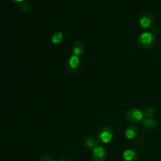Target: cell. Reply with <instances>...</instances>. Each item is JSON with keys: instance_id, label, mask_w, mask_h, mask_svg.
<instances>
[{"instance_id": "cell-15", "label": "cell", "mask_w": 161, "mask_h": 161, "mask_svg": "<svg viewBox=\"0 0 161 161\" xmlns=\"http://www.w3.org/2000/svg\"><path fill=\"white\" fill-rule=\"evenodd\" d=\"M39 161H54L53 158H52L49 155H42L41 156L40 159H39Z\"/></svg>"}, {"instance_id": "cell-11", "label": "cell", "mask_w": 161, "mask_h": 161, "mask_svg": "<svg viewBox=\"0 0 161 161\" xmlns=\"http://www.w3.org/2000/svg\"><path fill=\"white\" fill-rule=\"evenodd\" d=\"M63 40V34L61 31H57L52 36L51 41L53 44H60Z\"/></svg>"}, {"instance_id": "cell-16", "label": "cell", "mask_w": 161, "mask_h": 161, "mask_svg": "<svg viewBox=\"0 0 161 161\" xmlns=\"http://www.w3.org/2000/svg\"><path fill=\"white\" fill-rule=\"evenodd\" d=\"M14 2H16V3H22L24 2V0H13Z\"/></svg>"}, {"instance_id": "cell-7", "label": "cell", "mask_w": 161, "mask_h": 161, "mask_svg": "<svg viewBox=\"0 0 161 161\" xmlns=\"http://www.w3.org/2000/svg\"><path fill=\"white\" fill-rule=\"evenodd\" d=\"M85 50V45L82 41H77V42H74L73 46H72V55L75 56L80 57L83 53Z\"/></svg>"}, {"instance_id": "cell-8", "label": "cell", "mask_w": 161, "mask_h": 161, "mask_svg": "<svg viewBox=\"0 0 161 161\" xmlns=\"http://www.w3.org/2000/svg\"><path fill=\"white\" fill-rule=\"evenodd\" d=\"M123 158L125 161H136L138 158V153L135 149H127L123 154Z\"/></svg>"}, {"instance_id": "cell-14", "label": "cell", "mask_w": 161, "mask_h": 161, "mask_svg": "<svg viewBox=\"0 0 161 161\" xmlns=\"http://www.w3.org/2000/svg\"><path fill=\"white\" fill-rule=\"evenodd\" d=\"M31 9V6H30V4L27 2H22L20 4V9L24 13H27Z\"/></svg>"}, {"instance_id": "cell-5", "label": "cell", "mask_w": 161, "mask_h": 161, "mask_svg": "<svg viewBox=\"0 0 161 161\" xmlns=\"http://www.w3.org/2000/svg\"><path fill=\"white\" fill-rule=\"evenodd\" d=\"M106 152L102 146L98 144L93 149L92 161H105Z\"/></svg>"}, {"instance_id": "cell-9", "label": "cell", "mask_w": 161, "mask_h": 161, "mask_svg": "<svg viewBox=\"0 0 161 161\" xmlns=\"http://www.w3.org/2000/svg\"><path fill=\"white\" fill-rule=\"evenodd\" d=\"M124 133H125V136L127 137V138H128V139H134L137 136L138 129L135 126L129 125L125 128Z\"/></svg>"}, {"instance_id": "cell-2", "label": "cell", "mask_w": 161, "mask_h": 161, "mask_svg": "<svg viewBox=\"0 0 161 161\" xmlns=\"http://www.w3.org/2000/svg\"><path fill=\"white\" fill-rule=\"evenodd\" d=\"M80 68V58L75 55H72L68 60L66 63L65 69L67 72L70 74H75L79 71Z\"/></svg>"}, {"instance_id": "cell-6", "label": "cell", "mask_w": 161, "mask_h": 161, "mask_svg": "<svg viewBox=\"0 0 161 161\" xmlns=\"http://www.w3.org/2000/svg\"><path fill=\"white\" fill-rule=\"evenodd\" d=\"M153 17L152 14H149V13H144V14H142L141 17H140V25H141L142 28H145V29L150 28L153 25Z\"/></svg>"}, {"instance_id": "cell-17", "label": "cell", "mask_w": 161, "mask_h": 161, "mask_svg": "<svg viewBox=\"0 0 161 161\" xmlns=\"http://www.w3.org/2000/svg\"><path fill=\"white\" fill-rule=\"evenodd\" d=\"M58 161H69V160H64V159H63V160H60Z\"/></svg>"}, {"instance_id": "cell-12", "label": "cell", "mask_w": 161, "mask_h": 161, "mask_svg": "<svg viewBox=\"0 0 161 161\" xmlns=\"http://www.w3.org/2000/svg\"><path fill=\"white\" fill-rule=\"evenodd\" d=\"M97 144H98V142L94 141V138H92L91 137H87L85 139V146L89 149H94Z\"/></svg>"}, {"instance_id": "cell-1", "label": "cell", "mask_w": 161, "mask_h": 161, "mask_svg": "<svg viewBox=\"0 0 161 161\" xmlns=\"http://www.w3.org/2000/svg\"><path fill=\"white\" fill-rule=\"evenodd\" d=\"M138 42L143 48L150 49L155 45V38L152 33L145 31L138 36Z\"/></svg>"}, {"instance_id": "cell-13", "label": "cell", "mask_w": 161, "mask_h": 161, "mask_svg": "<svg viewBox=\"0 0 161 161\" xmlns=\"http://www.w3.org/2000/svg\"><path fill=\"white\" fill-rule=\"evenodd\" d=\"M143 114L146 116L145 118H153V117L154 114H155V112H154V109L151 106H147L144 109V112H143Z\"/></svg>"}, {"instance_id": "cell-4", "label": "cell", "mask_w": 161, "mask_h": 161, "mask_svg": "<svg viewBox=\"0 0 161 161\" xmlns=\"http://www.w3.org/2000/svg\"><path fill=\"white\" fill-rule=\"evenodd\" d=\"M126 116H127V119L132 123L140 122L144 119V114L142 112L137 108H131L129 110Z\"/></svg>"}, {"instance_id": "cell-10", "label": "cell", "mask_w": 161, "mask_h": 161, "mask_svg": "<svg viewBox=\"0 0 161 161\" xmlns=\"http://www.w3.org/2000/svg\"><path fill=\"white\" fill-rule=\"evenodd\" d=\"M142 122L145 128L147 130H153L157 127V121L153 118H144Z\"/></svg>"}, {"instance_id": "cell-3", "label": "cell", "mask_w": 161, "mask_h": 161, "mask_svg": "<svg viewBox=\"0 0 161 161\" xmlns=\"http://www.w3.org/2000/svg\"><path fill=\"white\" fill-rule=\"evenodd\" d=\"M113 137V130L109 127H104L101 129L97 134V138L101 143L107 144L112 141Z\"/></svg>"}]
</instances>
